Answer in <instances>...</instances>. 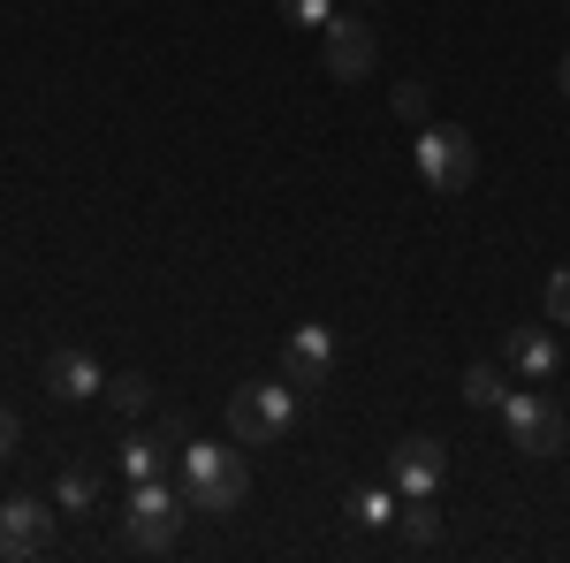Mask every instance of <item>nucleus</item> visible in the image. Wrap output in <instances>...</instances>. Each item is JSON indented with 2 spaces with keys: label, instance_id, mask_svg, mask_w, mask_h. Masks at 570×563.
I'll return each mask as SVG.
<instances>
[{
  "label": "nucleus",
  "instance_id": "16",
  "mask_svg": "<svg viewBox=\"0 0 570 563\" xmlns=\"http://www.w3.org/2000/svg\"><path fill=\"white\" fill-rule=\"evenodd\" d=\"M107 404H115L122 419H137V411H153V381H145V373H115V381H107Z\"/></svg>",
  "mask_w": 570,
  "mask_h": 563
},
{
  "label": "nucleus",
  "instance_id": "8",
  "mask_svg": "<svg viewBox=\"0 0 570 563\" xmlns=\"http://www.w3.org/2000/svg\"><path fill=\"white\" fill-rule=\"evenodd\" d=\"M327 373H335V336H327L320 320H305V328L282 343V381L305 396V389H327Z\"/></svg>",
  "mask_w": 570,
  "mask_h": 563
},
{
  "label": "nucleus",
  "instance_id": "2",
  "mask_svg": "<svg viewBox=\"0 0 570 563\" xmlns=\"http://www.w3.org/2000/svg\"><path fill=\"white\" fill-rule=\"evenodd\" d=\"M289 427H297V389L289 381H244L228 396V434L244 449H274Z\"/></svg>",
  "mask_w": 570,
  "mask_h": 563
},
{
  "label": "nucleus",
  "instance_id": "22",
  "mask_svg": "<svg viewBox=\"0 0 570 563\" xmlns=\"http://www.w3.org/2000/svg\"><path fill=\"white\" fill-rule=\"evenodd\" d=\"M16 449H23V427H16V411L0 404V457H16Z\"/></svg>",
  "mask_w": 570,
  "mask_h": 563
},
{
  "label": "nucleus",
  "instance_id": "4",
  "mask_svg": "<svg viewBox=\"0 0 570 563\" xmlns=\"http://www.w3.org/2000/svg\"><path fill=\"white\" fill-rule=\"evenodd\" d=\"M502 427H510V449H525V457H556V449L570 441L563 404L540 396V389H510L502 396Z\"/></svg>",
  "mask_w": 570,
  "mask_h": 563
},
{
  "label": "nucleus",
  "instance_id": "21",
  "mask_svg": "<svg viewBox=\"0 0 570 563\" xmlns=\"http://www.w3.org/2000/svg\"><path fill=\"white\" fill-rule=\"evenodd\" d=\"M153 434H160L168 449H183V441H190V419H183V411H168V419H160V427H153Z\"/></svg>",
  "mask_w": 570,
  "mask_h": 563
},
{
  "label": "nucleus",
  "instance_id": "3",
  "mask_svg": "<svg viewBox=\"0 0 570 563\" xmlns=\"http://www.w3.org/2000/svg\"><path fill=\"white\" fill-rule=\"evenodd\" d=\"M411 161H419V183L449 198V191H464V183L480 175V145H472V130H464V123H434V130H419Z\"/></svg>",
  "mask_w": 570,
  "mask_h": 563
},
{
  "label": "nucleus",
  "instance_id": "18",
  "mask_svg": "<svg viewBox=\"0 0 570 563\" xmlns=\"http://www.w3.org/2000/svg\"><path fill=\"white\" fill-rule=\"evenodd\" d=\"M548 328H570V266H556V274H548Z\"/></svg>",
  "mask_w": 570,
  "mask_h": 563
},
{
  "label": "nucleus",
  "instance_id": "15",
  "mask_svg": "<svg viewBox=\"0 0 570 563\" xmlns=\"http://www.w3.org/2000/svg\"><path fill=\"white\" fill-rule=\"evenodd\" d=\"M395 511H403L395 479H389V487H357V495H351V518H357V525H373V533H381V525H395Z\"/></svg>",
  "mask_w": 570,
  "mask_h": 563
},
{
  "label": "nucleus",
  "instance_id": "23",
  "mask_svg": "<svg viewBox=\"0 0 570 563\" xmlns=\"http://www.w3.org/2000/svg\"><path fill=\"white\" fill-rule=\"evenodd\" d=\"M556 77H563V91H570V54H563V69H556Z\"/></svg>",
  "mask_w": 570,
  "mask_h": 563
},
{
  "label": "nucleus",
  "instance_id": "5",
  "mask_svg": "<svg viewBox=\"0 0 570 563\" xmlns=\"http://www.w3.org/2000/svg\"><path fill=\"white\" fill-rule=\"evenodd\" d=\"M176 525H183V495H168L160 479H130V518H122V541L145 549V556H160V549H176Z\"/></svg>",
  "mask_w": 570,
  "mask_h": 563
},
{
  "label": "nucleus",
  "instance_id": "10",
  "mask_svg": "<svg viewBox=\"0 0 570 563\" xmlns=\"http://www.w3.org/2000/svg\"><path fill=\"white\" fill-rule=\"evenodd\" d=\"M502 358H510L525 381H556V366H563V350H556L548 328H510V336H502Z\"/></svg>",
  "mask_w": 570,
  "mask_h": 563
},
{
  "label": "nucleus",
  "instance_id": "7",
  "mask_svg": "<svg viewBox=\"0 0 570 563\" xmlns=\"http://www.w3.org/2000/svg\"><path fill=\"white\" fill-rule=\"evenodd\" d=\"M441 473H449V449H441L434 434H403V441L389 449L395 495H441Z\"/></svg>",
  "mask_w": 570,
  "mask_h": 563
},
{
  "label": "nucleus",
  "instance_id": "9",
  "mask_svg": "<svg viewBox=\"0 0 570 563\" xmlns=\"http://www.w3.org/2000/svg\"><path fill=\"white\" fill-rule=\"evenodd\" d=\"M46 541H53V511L31 503V495H8V503H0V563L39 556Z\"/></svg>",
  "mask_w": 570,
  "mask_h": 563
},
{
  "label": "nucleus",
  "instance_id": "24",
  "mask_svg": "<svg viewBox=\"0 0 570 563\" xmlns=\"http://www.w3.org/2000/svg\"><path fill=\"white\" fill-rule=\"evenodd\" d=\"M357 8H373V0H357Z\"/></svg>",
  "mask_w": 570,
  "mask_h": 563
},
{
  "label": "nucleus",
  "instance_id": "14",
  "mask_svg": "<svg viewBox=\"0 0 570 563\" xmlns=\"http://www.w3.org/2000/svg\"><path fill=\"white\" fill-rule=\"evenodd\" d=\"M122 473L130 479H160L168 473V441H160V434H130V441H122Z\"/></svg>",
  "mask_w": 570,
  "mask_h": 563
},
{
  "label": "nucleus",
  "instance_id": "20",
  "mask_svg": "<svg viewBox=\"0 0 570 563\" xmlns=\"http://www.w3.org/2000/svg\"><path fill=\"white\" fill-rule=\"evenodd\" d=\"M282 8H289V23H312V31L335 16V0H282Z\"/></svg>",
  "mask_w": 570,
  "mask_h": 563
},
{
  "label": "nucleus",
  "instance_id": "6",
  "mask_svg": "<svg viewBox=\"0 0 570 563\" xmlns=\"http://www.w3.org/2000/svg\"><path fill=\"white\" fill-rule=\"evenodd\" d=\"M320 39H327V85H365V77H373L381 46H373V23H365L357 8H335V16L320 23Z\"/></svg>",
  "mask_w": 570,
  "mask_h": 563
},
{
  "label": "nucleus",
  "instance_id": "11",
  "mask_svg": "<svg viewBox=\"0 0 570 563\" xmlns=\"http://www.w3.org/2000/svg\"><path fill=\"white\" fill-rule=\"evenodd\" d=\"M46 389L53 396H107V373H99L91 350H53L46 358Z\"/></svg>",
  "mask_w": 570,
  "mask_h": 563
},
{
  "label": "nucleus",
  "instance_id": "12",
  "mask_svg": "<svg viewBox=\"0 0 570 563\" xmlns=\"http://www.w3.org/2000/svg\"><path fill=\"white\" fill-rule=\"evenodd\" d=\"M456 389H464V404H472V411H502V396H510V373H502L494 358H480V366H464V381H456Z\"/></svg>",
  "mask_w": 570,
  "mask_h": 563
},
{
  "label": "nucleus",
  "instance_id": "13",
  "mask_svg": "<svg viewBox=\"0 0 570 563\" xmlns=\"http://www.w3.org/2000/svg\"><path fill=\"white\" fill-rule=\"evenodd\" d=\"M395 525H403V541H411V549H434V541H441V511H434V495H403Z\"/></svg>",
  "mask_w": 570,
  "mask_h": 563
},
{
  "label": "nucleus",
  "instance_id": "1",
  "mask_svg": "<svg viewBox=\"0 0 570 563\" xmlns=\"http://www.w3.org/2000/svg\"><path fill=\"white\" fill-rule=\"evenodd\" d=\"M183 511H206V518H228V511H244V495H252V465H244V441L228 434V441H183Z\"/></svg>",
  "mask_w": 570,
  "mask_h": 563
},
{
  "label": "nucleus",
  "instance_id": "19",
  "mask_svg": "<svg viewBox=\"0 0 570 563\" xmlns=\"http://www.w3.org/2000/svg\"><path fill=\"white\" fill-rule=\"evenodd\" d=\"M395 115H403V123H426V85H419V77L395 85Z\"/></svg>",
  "mask_w": 570,
  "mask_h": 563
},
{
  "label": "nucleus",
  "instance_id": "17",
  "mask_svg": "<svg viewBox=\"0 0 570 563\" xmlns=\"http://www.w3.org/2000/svg\"><path fill=\"white\" fill-rule=\"evenodd\" d=\"M53 503H61V511H91V503H99V479H91L85 465H69V473L53 479Z\"/></svg>",
  "mask_w": 570,
  "mask_h": 563
}]
</instances>
